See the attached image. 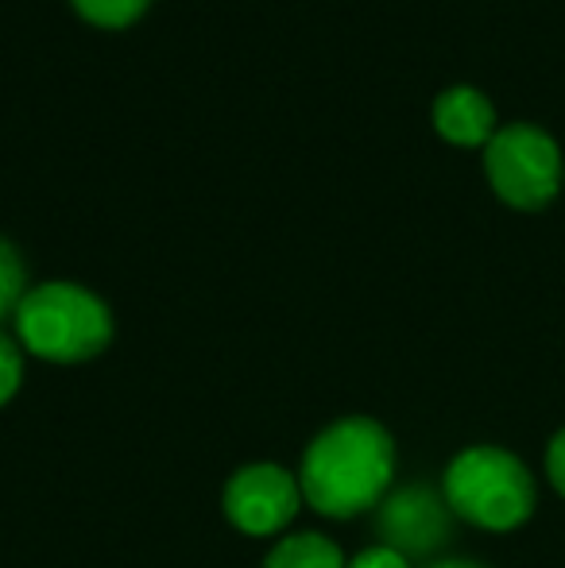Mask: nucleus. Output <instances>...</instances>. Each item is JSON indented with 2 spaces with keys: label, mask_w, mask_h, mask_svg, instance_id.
Masks as SVG:
<instances>
[{
  "label": "nucleus",
  "mask_w": 565,
  "mask_h": 568,
  "mask_svg": "<svg viewBox=\"0 0 565 568\" xmlns=\"http://www.w3.org/2000/svg\"><path fill=\"white\" fill-rule=\"evenodd\" d=\"M395 479V442L376 418H341L306 445L299 487L325 518H353L380 507Z\"/></svg>",
  "instance_id": "obj_1"
},
{
  "label": "nucleus",
  "mask_w": 565,
  "mask_h": 568,
  "mask_svg": "<svg viewBox=\"0 0 565 568\" xmlns=\"http://www.w3.org/2000/svg\"><path fill=\"white\" fill-rule=\"evenodd\" d=\"M16 341L28 348V356L51 364H82L109 348L113 314L85 286L43 283L31 286L16 310Z\"/></svg>",
  "instance_id": "obj_2"
},
{
  "label": "nucleus",
  "mask_w": 565,
  "mask_h": 568,
  "mask_svg": "<svg viewBox=\"0 0 565 568\" xmlns=\"http://www.w3.org/2000/svg\"><path fill=\"white\" fill-rule=\"evenodd\" d=\"M442 495L453 515L481 530H515L535 510V479L527 464L492 445H473L453 456Z\"/></svg>",
  "instance_id": "obj_3"
},
{
  "label": "nucleus",
  "mask_w": 565,
  "mask_h": 568,
  "mask_svg": "<svg viewBox=\"0 0 565 568\" xmlns=\"http://www.w3.org/2000/svg\"><path fill=\"white\" fill-rule=\"evenodd\" d=\"M484 171L500 202L512 210H543L562 190V151L538 124H507L484 148Z\"/></svg>",
  "instance_id": "obj_4"
},
{
  "label": "nucleus",
  "mask_w": 565,
  "mask_h": 568,
  "mask_svg": "<svg viewBox=\"0 0 565 568\" xmlns=\"http://www.w3.org/2000/svg\"><path fill=\"white\" fill-rule=\"evenodd\" d=\"M302 487L299 476L286 471L283 464H244L229 476L221 507L225 518L249 538H275L294 523L302 510Z\"/></svg>",
  "instance_id": "obj_5"
},
{
  "label": "nucleus",
  "mask_w": 565,
  "mask_h": 568,
  "mask_svg": "<svg viewBox=\"0 0 565 568\" xmlns=\"http://www.w3.org/2000/svg\"><path fill=\"white\" fill-rule=\"evenodd\" d=\"M450 503L445 495L430 491L423 484L400 487V491H387L384 503L376 507V530L380 546H392L395 554L426 557L437 546H445L450 538Z\"/></svg>",
  "instance_id": "obj_6"
},
{
  "label": "nucleus",
  "mask_w": 565,
  "mask_h": 568,
  "mask_svg": "<svg viewBox=\"0 0 565 568\" xmlns=\"http://www.w3.org/2000/svg\"><path fill=\"white\" fill-rule=\"evenodd\" d=\"M434 128L457 148H488L496 135V109L473 85H453L434 101Z\"/></svg>",
  "instance_id": "obj_7"
},
{
  "label": "nucleus",
  "mask_w": 565,
  "mask_h": 568,
  "mask_svg": "<svg viewBox=\"0 0 565 568\" xmlns=\"http://www.w3.org/2000/svg\"><path fill=\"white\" fill-rule=\"evenodd\" d=\"M264 568H349V557L333 538L317 530L286 534L264 557Z\"/></svg>",
  "instance_id": "obj_8"
},
{
  "label": "nucleus",
  "mask_w": 565,
  "mask_h": 568,
  "mask_svg": "<svg viewBox=\"0 0 565 568\" xmlns=\"http://www.w3.org/2000/svg\"><path fill=\"white\" fill-rule=\"evenodd\" d=\"M23 294H28V271L8 240H0V317H16Z\"/></svg>",
  "instance_id": "obj_9"
},
{
  "label": "nucleus",
  "mask_w": 565,
  "mask_h": 568,
  "mask_svg": "<svg viewBox=\"0 0 565 568\" xmlns=\"http://www.w3.org/2000/svg\"><path fill=\"white\" fill-rule=\"evenodd\" d=\"M148 4L151 0H74L78 12L90 23H101V28H129L132 20H140Z\"/></svg>",
  "instance_id": "obj_10"
},
{
  "label": "nucleus",
  "mask_w": 565,
  "mask_h": 568,
  "mask_svg": "<svg viewBox=\"0 0 565 568\" xmlns=\"http://www.w3.org/2000/svg\"><path fill=\"white\" fill-rule=\"evenodd\" d=\"M23 383V344L8 333H0V406H8L16 398Z\"/></svg>",
  "instance_id": "obj_11"
},
{
  "label": "nucleus",
  "mask_w": 565,
  "mask_h": 568,
  "mask_svg": "<svg viewBox=\"0 0 565 568\" xmlns=\"http://www.w3.org/2000/svg\"><path fill=\"white\" fill-rule=\"evenodd\" d=\"M349 568H411V561L392 546H369L349 561Z\"/></svg>",
  "instance_id": "obj_12"
},
{
  "label": "nucleus",
  "mask_w": 565,
  "mask_h": 568,
  "mask_svg": "<svg viewBox=\"0 0 565 568\" xmlns=\"http://www.w3.org/2000/svg\"><path fill=\"white\" fill-rule=\"evenodd\" d=\"M546 476L558 487V495H565V429L551 442V449H546Z\"/></svg>",
  "instance_id": "obj_13"
},
{
  "label": "nucleus",
  "mask_w": 565,
  "mask_h": 568,
  "mask_svg": "<svg viewBox=\"0 0 565 568\" xmlns=\"http://www.w3.org/2000/svg\"><path fill=\"white\" fill-rule=\"evenodd\" d=\"M430 568H481V565H468V561H437V565H430Z\"/></svg>",
  "instance_id": "obj_14"
}]
</instances>
